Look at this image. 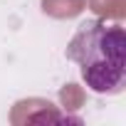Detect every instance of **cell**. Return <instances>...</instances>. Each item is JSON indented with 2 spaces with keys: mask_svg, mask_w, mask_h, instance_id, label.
<instances>
[{
  "mask_svg": "<svg viewBox=\"0 0 126 126\" xmlns=\"http://www.w3.org/2000/svg\"><path fill=\"white\" fill-rule=\"evenodd\" d=\"M84 84L96 94H121L126 84V30L119 22L87 20L67 45Z\"/></svg>",
  "mask_w": 126,
  "mask_h": 126,
  "instance_id": "1",
  "label": "cell"
}]
</instances>
